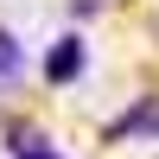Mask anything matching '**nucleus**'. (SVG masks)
<instances>
[{
    "label": "nucleus",
    "instance_id": "2",
    "mask_svg": "<svg viewBox=\"0 0 159 159\" xmlns=\"http://www.w3.org/2000/svg\"><path fill=\"white\" fill-rule=\"evenodd\" d=\"M115 140H134V134H159V102H134V108L121 115V121L108 127Z\"/></svg>",
    "mask_w": 159,
    "mask_h": 159
},
{
    "label": "nucleus",
    "instance_id": "1",
    "mask_svg": "<svg viewBox=\"0 0 159 159\" xmlns=\"http://www.w3.org/2000/svg\"><path fill=\"white\" fill-rule=\"evenodd\" d=\"M76 70H83V38H57L45 51V76L51 83H76Z\"/></svg>",
    "mask_w": 159,
    "mask_h": 159
},
{
    "label": "nucleus",
    "instance_id": "3",
    "mask_svg": "<svg viewBox=\"0 0 159 159\" xmlns=\"http://www.w3.org/2000/svg\"><path fill=\"white\" fill-rule=\"evenodd\" d=\"M7 147H13V159H64V153H51L45 140L32 134V127H13V134H7Z\"/></svg>",
    "mask_w": 159,
    "mask_h": 159
},
{
    "label": "nucleus",
    "instance_id": "4",
    "mask_svg": "<svg viewBox=\"0 0 159 159\" xmlns=\"http://www.w3.org/2000/svg\"><path fill=\"white\" fill-rule=\"evenodd\" d=\"M13 76H19V38H13V32H0V89H7Z\"/></svg>",
    "mask_w": 159,
    "mask_h": 159
}]
</instances>
